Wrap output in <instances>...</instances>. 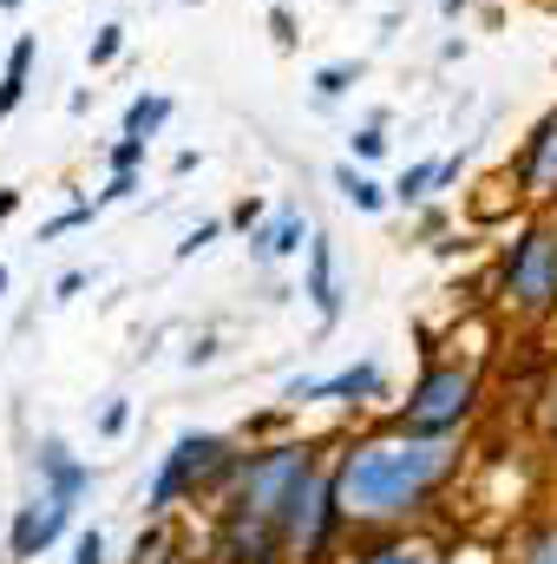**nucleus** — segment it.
Listing matches in <instances>:
<instances>
[{"mask_svg":"<svg viewBox=\"0 0 557 564\" xmlns=\"http://www.w3.org/2000/svg\"><path fill=\"white\" fill-rule=\"evenodd\" d=\"M452 466V446L446 440H426V433H401V440H368L348 453L341 466V486H335V512L348 519H394L419 506Z\"/></svg>","mask_w":557,"mask_h":564,"instance_id":"1","label":"nucleus"},{"mask_svg":"<svg viewBox=\"0 0 557 564\" xmlns=\"http://www.w3.org/2000/svg\"><path fill=\"white\" fill-rule=\"evenodd\" d=\"M505 295L518 315H551L557 308V224H532L505 250Z\"/></svg>","mask_w":557,"mask_h":564,"instance_id":"2","label":"nucleus"},{"mask_svg":"<svg viewBox=\"0 0 557 564\" xmlns=\"http://www.w3.org/2000/svg\"><path fill=\"white\" fill-rule=\"evenodd\" d=\"M472 375L466 368H426L419 375V388H414V401H407V433H426V440H446L452 426L472 414Z\"/></svg>","mask_w":557,"mask_h":564,"instance_id":"3","label":"nucleus"},{"mask_svg":"<svg viewBox=\"0 0 557 564\" xmlns=\"http://www.w3.org/2000/svg\"><path fill=\"white\" fill-rule=\"evenodd\" d=\"M223 440H210V433H184L177 446H171V459H164V473H157V486H151V512H164L190 479H204L210 466H223Z\"/></svg>","mask_w":557,"mask_h":564,"instance_id":"4","label":"nucleus"},{"mask_svg":"<svg viewBox=\"0 0 557 564\" xmlns=\"http://www.w3.org/2000/svg\"><path fill=\"white\" fill-rule=\"evenodd\" d=\"M518 197L525 204H557V112L532 126V139L518 151Z\"/></svg>","mask_w":557,"mask_h":564,"instance_id":"5","label":"nucleus"},{"mask_svg":"<svg viewBox=\"0 0 557 564\" xmlns=\"http://www.w3.org/2000/svg\"><path fill=\"white\" fill-rule=\"evenodd\" d=\"M66 512H73V499H59V492H46V499H33V506L20 512V525H13V558H33V552H46V545L59 539V525H66Z\"/></svg>","mask_w":557,"mask_h":564,"instance_id":"6","label":"nucleus"},{"mask_svg":"<svg viewBox=\"0 0 557 564\" xmlns=\"http://www.w3.org/2000/svg\"><path fill=\"white\" fill-rule=\"evenodd\" d=\"M374 394H381L374 361H361V368H348L335 381H288V401H374Z\"/></svg>","mask_w":557,"mask_h":564,"instance_id":"7","label":"nucleus"},{"mask_svg":"<svg viewBox=\"0 0 557 564\" xmlns=\"http://www.w3.org/2000/svg\"><path fill=\"white\" fill-rule=\"evenodd\" d=\"M33 59H40V33H13L7 66H0V119L20 112V99H26V86H33Z\"/></svg>","mask_w":557,"mask_h":564,"instance_id":"8","label":"nucleus"},{"mask_svg":"<svg viewBox=\"0 0 557 564\" xmlns=\"http://www.w3.org/2000/svg\"><path fill=\"white\" fill-rule=\"evenodd\" d=\"M302 237H315V230H308V217H302L295 204H282L276 217L250 237V250H256V263H276V257H295V250H302Z\"/></svg>","mask_w":557,"mask_h":564,"instance_id":"9","label":"nucleus"},{"mask_svg":"<svg viewBox=\"0 0 557 564\" xmlns=\"http://www.w3.org/2000/svg\"><path fill=\"white\" fill-rule=\"evenodd\" d=\"M308 302H315L321 328L341 315V289H335V243H328V237H308Z\"/></svg>","mask_w":557,"mask_h":564,"instance_id":"10","label":"nucleus"},{"mask_svg":"<svg viewBox=\"0 0 557 564\" xmlns=\"http://www.w3.org/2000/svg\"><path fill=\"white\" fill-rule=\"evenodd\" d=\"M335 191H341V197H348V204H354V210H368V217H381V210H387V204H394V191H387V184H374V177H368V171H354V164H348V158H341V164H335Z\"/></svg>","mask_w":557,"mask_h":564,"instance_id":"11","label":"nucleus"},{"mask_svg":"<svg viewBox=\"0 0 557 564\" xmlns=\"http://www.w3.org/2000/svg\"><path fill=\"white\" fill-rule=\"evenodd\" d=\"M361 79H368V59H328V66H315V79H308V86H315V99H321V106H335V99H348Z\"/></svg>","mask_w":557,"mask_h":564,"instance_id":"12","label":"nucleus"},{"mask_svg":"<svg viewBox=\"0 0 557 564\" xmlns=\"http://www.w3.org/2000/svg\"><path fill=\"white\" fill-rule=\"evenodd\" d=\"M40 473L53 479V492H59V499H79V492H86V479H92L86 466H73V459H66V446H59V440H46V446H40Z\"/></svg>","mask_w":557,"mask_h":564,"instance_id":"13","label":"nucleus"},{"mask_svg":"<svg viewBox=\"0 0 557 564\" xmlns=\"http://www.w3.org/2000/svg\"><path fill=\"white\" fill-rule=\"evenodd\" d=\"M164 119H171V93H139L125 106V139H157Z\"/></svg>","mask_w":557,"mask_h":564,"instance_id":"14","label":"nucleus"},{"mask_svg":"<svg viewBox=\"0 0 557 564\" xmlns=\"http://www.w3.org/2000/svg\"><path fill=\"white\" fill-rule=\"evenodd\" d=\"M426 197H439V158H419V164H407L401 171V184H394V204H426Z\"/></svg>","mask_w":557,"mask_h":564,"instance_id":"15","label":"nucleus"},{"mask_svg":"<svg viewBox=\"0 0 557 564\" xmlns=\"http://www.w3.org/2000/svg\"><path fill=\"white\" fill-rule=\"evenodd\" d=\"M125 40H132V33H125L119 20H106V26H99V33L86 40V66H92V73H106V66H119V59H125Z\"/></svg>","mask_w":557,"mask_h":564,"instance_id":"16","label":"nucleus"},{"mask_svg":"<svg viewBox=\"0 0 557 564\" xmlns=\"http://www.w3.org/2000/svg\"><path fill=\"white\" fill-rule=\"evenodd\" d=\"M99 217V204H73V210H59L53 224H40V243H53V237H66V230H86Z\"/></svg>","mask_w":557,"mask_h":564,"instance_id":"17","label":"nucleus"},{"mask_svg":"<svg viewBox=\"0 0 557 564\" xmlns=\"http://www.w3.org/2000/svg\"><path fill=\"white\" fill-rule=\"evenodd\" d=\"M270 40H276V53H295V46H302V26H295V13H288V7H270Z\"/></svg>","mask_w":557,"mask_h":564,"instance_id":"18","label":"nucleus"},{"mask_svg":"<svg viewBox=\"0 0 557 564\" xmlns=\"http://www.w3.org/2000/svg\"><path fill=\"white\" fill-rule=\"evenodd\" d=\"M144 151H151V139H125V132H119V144L106 151V164H112V171H139Z\"/></svg>","mask_w":557,"mask_h":564,"instance_id":"19","label":"nucleus"},{"mask_svg":"<svg viewBox=\"0 0 557 564\" xmlns=\"http://www.w3.org/2000/svg\"><path fill=\"white\" fill-rule=\"evenodd\" d=\"M348 144H354V158H381V151H387V126H374V119H368V126H354V132H348Z\"/></svg>","mask_w":557,"mask_h":564,"instance_id":"20","label":"nucleus"},{"mask_svg":"<svg viewBox=\"0 0 557 564\" xmlns=\"http://www.w3.org/2000/svg\"><path fill=\"white\" fill-rule=\"evenodd\" d=\"M217 237H223V224H217V217H210V224H197V230H190V237H184V243H177V257H197V250H210V243H217Z\"/></svg>","mask_w":557,"mask_h":564,"instance_id":"21","label":"nucleus"},{"mask_svg":"<svg viewBox=\"0 0 557 564\" xmlns=\"http://www.w3.org/2000/svg\"><path fill=\"white\" fill-rule=\"evenodd\" d=\"M139 191V171H112V184L99 191V204H119V197H132Z\"/></svg>","mask_w":557,"mask_h":564,"instance_id":"22","label":"nucleus"},{"mask_svg":"<svg viewBox=\"0 0 557 564\" xmlns=\"http://www.w3.org/2000/svg\"><path fill=\"white\" fill-rule=\"evenodd\" d=\"M230 224H237V230H256V224H263V197H243V204H237V217H230Z\"/></svg>","mask_w":557,"mask_h":564,"instance_id":"23","label":"nucleus"},{"mask_svg":"<svg viewBox=\"0 0 557 564\" xmlns=\"http://www.w3.org/2000/svg\"><path fill=\"white\" fill-rule=\"evenodd\" d=\"M79 289H86V270H66V276L53 282V302H73Z\"/></svg>","mask_w":557,"mask_h":564,"instance_id":"24","label":"nucleus"},{"mask_svg":"<svg viewBox=\"0 0 557 564\" xmlns=\"http://www.w3.org/2000/svg\"><path fill=\"white\" fill-rule=\"evenodd\" d=\"M125 421H132V408H125V401H112V408L99 414V426H106V433H125Z\"/></svg>","mask_w":557,"mask_h":564,"instance_id":"25","label":"nucleus"},{"mask_svg":"<svg viewBox=\"0 0 557 564\" xmlns=\"http://www.w3.org/2000/svg\"><path fill=\"white\" fill-rule=\"evenodd\" d=\"M106 558V545H99V532H79V564H99Z\"/></svg>","mask_w":557,"mask_h":564,"instance_id":"26","label":"nucleus"},{"mask_svg":"<svg viewBox=\"0 0 557 564\" xmlns=\"http://www.w3.org/2000/svg\"><path fill=\"white\" fill-rule=\"evenodd\" d=\"M20 210V191H0V217H13Z\"/></svg>","mask_w":557,"mask_h":564,"instance_id":"27","label":"nucleus"},{"mask_svg":"<svg viewBox=\"0 0 557 564\" xmlns=\"http://www.w3.org/2000/svg\"><path fill=\"white\" fill-rule=\"evenodd\" d=\"M439 13H446V20H459V13H466V0H439Z\"/></svg>","mask_w":557,"mask_h":564,"instance_id":"28","label":"nucleus"},{"mask_svg":"<svg viewBox=\"0 0 557 564\" xmlns=\"http://www.w3.org/2000/svg\"><path fill=\"white\" fill-rule=\"evenodd\" d=\"M20 7H26V0H0V13H20Z\"/></svg>","mask_w":557,"mask_h":564,"instance_id":"29","label":"nucleus"},{"mask_svg":"<svg viewBox=\"0 0 557 564\" xmlns=\"http://www.w3.org/2000/svg\"><path fill=\"white\" fill-rule=\"evenodd\" d=\"M0 289H7V270H0Z\"/></svg>","mask_w":557,"mask_h":564,"instance_id":"30","label":"nucleus"},{"mask_svg":"<svg viewBox=\"0 0 557 564\" xmlns=\"http://www.w3.org/2000/svg\"><path fill=\"white\" fill-rule=\"evenodd\" d=\"M184 7H190V0H184Z\"/></svg>","mask_w":557,"mask_h":564,"instance_id":"31","label":"nucleus"}]
</instances>
